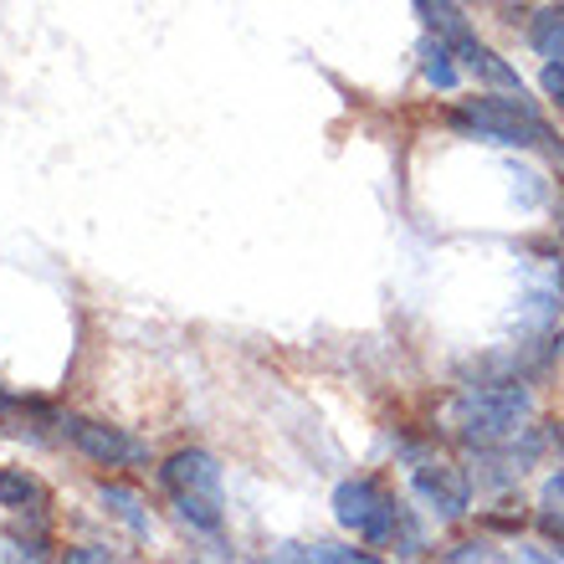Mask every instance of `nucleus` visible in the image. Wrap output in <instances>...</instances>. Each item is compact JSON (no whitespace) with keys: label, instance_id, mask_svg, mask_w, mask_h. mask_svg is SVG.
I'll return each instance as SVG.
<instances>
[{"label":"nucleus","instance_id":"obj_7","mask_svg":"<svg viewBox=\"0 0 564 564\" xmlns=\"http://www.w3.org/2000/svg\"><path fill=\"white\" fill-rule=\"evenodd\" d=\"M0 508H15V513H42L46 488L26 473V467H0Z\"/></svg>","mask_w":564,"mask_h":564},{"label":"nucleus","instance_id":"obj_1","mask_svg":"<svg viewBox=\"0 0 564 564\" xmlns=\"http://www.w3.org/2000/svg\"><path fill=\"white\" fill-rule=\"evenodd\" d=\"M529 416H534V401H529V390L513 386V380H503V386H467L446 405L452 431L467 436L473 446H498V442H508V436H519Z\"/></svg>","mask_w":564,"mask_h":564},{"label":"nucleus","instance_id":"obj_6","mask_svg":"<svg viewBox=\"0 0 564 564\" xmlns=\"http://www.w3.org/2000/svg\"><path fill=\"white\" fill-rule=\"evenodd\" d=\"M411 488H416V498L436 519H462L467 503H473V482L452 462H421L416 473H411Z\"/></svg>","mask_w":564,"mask_h":564},{"label":"nucleus","instance_id":"obj_4","mask_svg":"<svg viewBox=\"0 0 564 564\" xmlns=\"http://www.w3.org/2000/svg\"><path fill=\"white\" fill-rule=\"evenodd\" d=\"M334 519L349 534L365 539V544H390V539L401 534V503L380 482H370V477H355V482L334 488Z\"/></svg>","mask_w":564,"mask_h":564},{"label":"nucleus","instance_id":"obj_2","mask_svg":"<svg viewBox=\"0 0 564 564\" xmlns=\"http://www.w3.org/2000/svg\"><path fill=\"white\" fill-rule=\"evenodd\" d=\"M457 123L473 134L492 139V144H519V149H544L554 164H564V144H554L550 123L523 104V93H503V98H473L457 108Z\"/></svg>","mask_w":564,"mask_h":564},{"label":"nucleus","instance_id":"obj_15","mask_svg":"<svg viewBox=\"0 0 564 564\" xmlns=\"http://www.w3.org/2000/svg\"><path fill=\"white\" fill-rule=\"evenodd\" d=\"M446 560H492L488 544H462V550H452Z\"/></svg>","mask_w":564,"mask_h":564},{"label":"nucleus","instance_id":"obj_14","mask_svg":"<svg viewBox=\"0 0 564 564\" xmlns=\"http://www.w3.org/2000/svg\"><path fill=\"white\" fill-rule=\"evenodd\" d=\"M67 560L73 564H104V560H113L108 550H93V544H83V550H67Z\"/></svg>","mask_w":564,"mask_h":564},{"label":"nucleus","instance_id":"obj_8","mask_svg":"<svg viewBox=\"0 0 564 564\" xmlns=\"http://www.w3.org/2000/svg\"><path fill=\"white\" fill-rule=\"evenodd\" d=\"M529 42H534L550 62H564V6H550V11L534 15V26H529Z\"/></svg>","mask_w":564,"mask_h":564},{"label":"nucleus","instance_id":"obj_3","mask_svg":"<svg viewBox=\"0 0 564 564\" xmlns=\"http://www.w3.org/2000/svg\"><path fill=\"white\" fill-rule=\"evenodd\" d=\"M160 482L175 498V513L200 534H221V462L210 452H175L160 467Z\"/></svg>","mask_w":564,"mask_h":564},{"label":"nucleus","instance_id":"obj_16","mask_svg":"<svg viewBox=\"0 0 564 564\" xmlns=\"http://www.w3.org/2000/svg\"><path fill=\"white\" fill-rule=\"evenodd\" d=\"M544 498H550V503H560V508H564V473H554L550 482H544Z\"/></svg>","mask_w":564,"mask_h":564},{"label":"nucleus","instance_id":"obj_5","mask_svg":"<svg viewBox=\"0 0 564 564\" xmlns=\"http://www.w3.org/2000/svg\"><path fill=\"white\" fill-rule=\"evenodd\" d=\"M62 436L88 462H98V467H149V442L129 436L123 426H108V421L67 416L62 421Z\"/></svg>","mask_w":564,"mask_h":564},{"label":"nucleus","instance_id":"obj_12","mask_svg":"<svg viewBox=\"0 0 564 564\" xmlns=\"http://www.w3.org/2000/svg\"><path fill=\"white\" fill-rule=\"evenodd\" d=\"M539 529H544V539H554V544H560V560H564V508L560 513H539Z\"/></svg>","mask_w":564,"mask_h":564},{"label":"nucleus","instance_id":"obj_13","mask_svg":"<svg viewBox=\"0 0 564 564\" xmlns=\"http://www.w3.org/2000/svg\"><path fill=\"white\" fill-rule=\"evenodd\" d=\"M544 93L564 108V62H550V67H544Z\"/></svg>","mask_w":564,"mask_h":564},{"label":"nucleus","instance_id":"obj_11","mask_svg":"<svg viewBox=\"0 0 564 564\" xmlns=\"http://www.w3.org/2000/svg\"><path fill=\"white\" fill-rule=\"evenodd\" d=\"M104 498H108V503H113V513H119V519L129 523V529H139V534H144V529H149V519H144V513H139V498H134V492L108 488V482H104Z\"/></svg>","mask_w":564,"mask_h":564},{"label":"nucleus","instance_id":"obj_9","mask_svg":"<svg viewBox=\"0 0 564 564\" xmlns=\"http://www.w3.org/2000/svg\"><path fill=\"white\" fill-rule=\"evenodd\" d=\"M426 83L431 88H457V67H452V42L436 36L426 46Z\"/></svg>","mask_w":564,"mask_h":564},{"label":"nucleus","instance_id":"obj_10","mask_svg":"<svg viewBox=\"0 0 564 564\" xmlns=\"http://www.w3.org/2000/svg\"><path fill=\"white\" fill-rule=\"evenodd\" d=\"M282 560H328V564H365V560H375L370 550H334V544H308V550H278Z\"/></svg>","mask_w":564,"mask_h":564}]
</instances>
